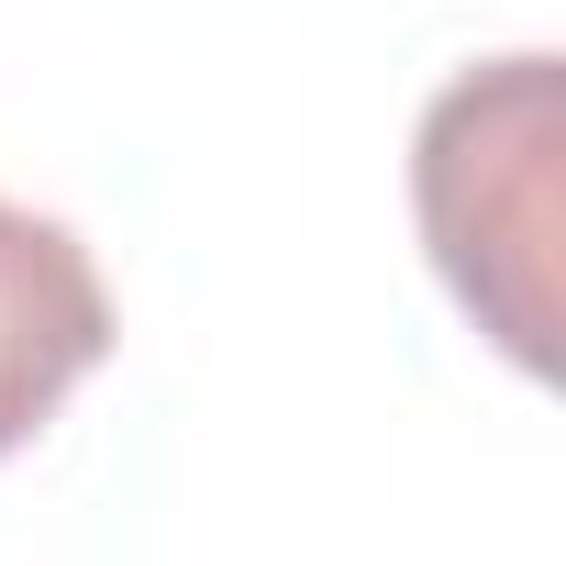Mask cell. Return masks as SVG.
<instances>
[{"instance_id":"1","label":"cell","mask_w":566,"mask_h":566,"mask_svg":"<svg viewBox=\"0 0 566 566\" xmlns=\"http://www.w3.org/2000/svg\"><path fill=\"white\" fill-rule=\"evenodd\" d=\"M555 56L467 67L411 145V211L433 277L478 312L511 367H555Z\"/></svg>"},{"instance_id":"2","label":"cell","mask_w":566,"mask_h":566,"mask_svg":"<svg viewBox=\"0 0 566 566\" xmlns=\"http://www.w3.org/2000/svg\"><path fill=\"white\" fill-rule=\"evenodd\" d=\"M112 356V290L67 222L0 200V455H23Z\"/></svg>"}]
</instances>
